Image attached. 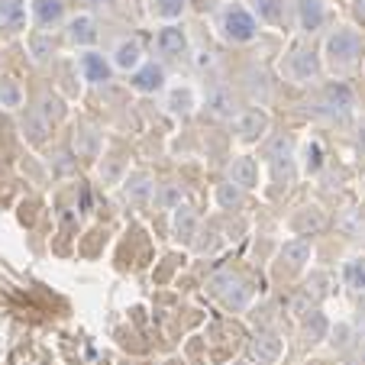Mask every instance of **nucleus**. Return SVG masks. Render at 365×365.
I'll return each instance as SVG.
<instances>
[{
    "mask_svg": "<svg viewBox=\"0 0 365 365\" xmlns=\"http://www.w3.org/2000/svg\"><path fill=\"white\" fill-rule=\"evenodd\" d=\"M324 56H327V65H330L333 71L352 68V65L359 62V56H362V36L349 26H339L336 33L327 36Z\"/></svg>",
    "mask_w": 365,
    "mask_h": 365,
    "instance_id": "nucleus-1",
    "label": "nucleus"
},
{
    "mask_svg": "<svg viewBox=\"0 0 365 365\" xmlns=\"http://www.w3.org/2000/svg\"><path fill=\"white\" fill-rule=\"evenodd\" d=\"M265 159L272 165V175H275L278 185L288 187L294 181V143L288 136H275L269 145H265Z\"/></svg>",
    "mask_w": 365,
    "mask_h": 365,
    "instance_id": "nucleus-2",
    "label": "nucleus"
},
{
    "mask_svg": "<svg viewBox=\"0 0 365 365\" xmlns=\"http://www.w3.org/2000/svg\"><path fill=\"white\" fill-rule=\"evenodd\" d=\"M220 29L230 42H249L259 33V23L246 7H227L220 16Z\"/></svg>",
    "mask_w": 365,
    "mask_h": 365,
    "instance_id": "nucleus-3",
    "label": "nucleus"
},
{
    "mask_svg": "<svg viewBox=\"0 0 365 365\" xmlns=\"http://www.w3.org/2000/svg\"><path fill=\"white\" fill-rule=\"evenodd\" d=\"M320 107H324L327 117H349V110L356 107V97H352L349 84L343 81H333L324 88V94H320Z\"/></svg>",
    "mask_w": 365,
    "mask_h": 365,
    "instance_id": "nucleus-4",
    "label": "nucleus"
},
{
    "mask_svg": "<svg viewBox=\"0 0 365 365\" xmlns=\"http://www.w3.org/2000/svg\"><path fill=\"white\" fill-rule=\"evenodd\" d=\"M210 288L217 291V294L223 297V301L230 304V307H246V301H249V288H246V282H242L240 275H217L214 282H210Z\"/></svg>",
    "mask_w": 365,
    "mask_h": 365,
    "instance_id": "nucleus-5",
    "label": "nucleus"
},
{
    "mask_svg": "<svg viewBox=\"0 0 365 365\" xmlns=\"http://www.w3.org/2000/svg\"><path fill=\"white\" fill-rule=\"evenodd\" d=\"M288 75L294 78V81H301V84L314 81V78L320 75L317 56H314L310 48H294V52H291V58H288Z\"/></svg>",
    "mask_w": 365,
    "mask_h": 365,
    "instance_id": "nucleus-6",
    "label": "nucleus"
},
{
    "mask_svg": "<svg viewBox=\"0 0 365 365\" xmlns=\"http://www.w3.org/2000/svg\"><path fill=\"white\" fill-rule=\"evenodd\" d=\"M155 48H159V56L165 58H181L187 48V36L181 26H175V23H168V26L159 29V36H155Z\"/></svg>",
    "mask_w": 365,
    "mask_h": 365,
    "instance_id": "nucleus-7",
    "label": "nucleus"
},
{
    "mask_svg": "<svg viewBox=\"0 0 365 365\" xmlns=\"http://www.w3.org/2000/svg\"><path fill=\"white\" fill-rule=\"evenodd\" d=\"M130 84L139 91V94H155V91H162V84H165V71H162V65H155V62H143L136 71H133Z\"/></svg>",
    "mask_w": 365,
    "mask_h": 365,
    "instance_id": "nucleus-8",
    "label": "nucleus"
},
{
    "mask_svg": "<svg viewBox=\"0 0 365 365\" xmlns=\"http://www.w3.org/2000/svg\"><path fill=\"white\" fill-rule=\"evenodd\" d=\"M230 185H236L240 191H252L259 185V165H255L252 155H240L230 165Z\"/></svg>",
    "mask_w": 365,
    "mask_h": 365,
    "instance_id": "nucleus-9",
    "label": "nucleus"
},
{
    "mask_svg": "<svg viewBox=\"0 0 365 365\" xmlns=\"http://www.w3.org/2000/svg\"><path fill=\"white\" fill-rule=\"evenodd\" d=\"M29 10L42 29H52L65 20V0H29Z\"/></svg>",
    "mask_w": 365,
    "mask_h": 365,
    "instance_id": "nucleus-10",
    "label": "nucleus"
},
{
    "mask_svg": "<svg viewBox=\"0 0 365 365\" xmlns=\"http://www.w3.org/2000/svg\"><path fill=\"white\" fill-rule=\"evenodd\" d=\"M81 75H84V81H91V84H103V81H110V75H113V65L107 62V58L101 56V52H84L81 56Z\"/></svg>",
    "mask_w": 365,
    "mask_h": 365,
    "instance_id": "nucleus-11",
    "label": "nucleus"
},
{
    "mask_svg": "<svg viewBox=\"0 0 365 365\" xmlns=\"http://www.w3.org/2000/svg\"><path fill=\"white\" fill-rule=\"evenodd\" d=\"M327 20V7L324 0H301L297 4V23H301L304 33H317Z\"/></svg>",
    "mask_w": 365,
    "mask_h": 365,
    "instance_id": "nucleus-12",
    "label": "nucleus"
},
{
    "mask_svg": "<svg viewBox=\"0 0 365 365\" xmlns=\"http://www.w3.org/2000/svg\"><path fill=\"white\" fill-rule=\"evenodd\" d=\"M278 356H282V339L275 333H259L252 339V359L259 365H275Z\"/></svg>",
    "mask_w": 365,
    "mask_h": 365,
    "instance_id": "nucleus-13",
    "label": "nucleus"
},
{
    "mask_svg": "<svg viewBox=\"0 0 365 365\" xmlns=\"http://www.w3.org/2000/svg\"><path fill=\"white\" fill-rule=\"evenodd\" d=\"M143 65V46L136 39H123L113 48V68L120 71H136Z\"/></svg>",
    "mask_w": 365,
    "mask_h": 365,
    "instance_id": "nucleus-14",
    "label": "nucleus"
},
{
    "mask_svg": "<svg viewBox=\"0 0 365 365\" xmlns=\"http://www.w3.org/2000/svg\"><path fill=\"white\" fill-rule=\"evenodd\" d=\"M265 130H269V117H265V110H246L240 120H236V133H240V139H246V143L259 139Z\"/></svg>",
    "mask_w": 365,
    "mask_h": 365,
    "instance_id": "nucleus-15",
    "label": "nucleus"
},
{
    "mask_svg": "<svg viewBox=\"0 0 365 365\" xmlns=\"http://www.w3.org/2000/svg\"><path fill=\"white\" fill-rule=\"evenodd\" d=\"M68 39L75 42V46H91V42L97 39V23H94V16H88V14L75 16V20L68 23Z\"/></svg>",
    "mask_w": 365,
    "mask_h": 365,
    "instance_id": "nucleus-16",
    "label": "nucleus"
},
{
    "mask_svg": "<svg viewBox=\"0 0 365 365\" xmlns=\"http://www.w3.org/2000/svg\"><path fill=\"white\" fill-rule=\"evenodd\" d=\"M343 282L352 294H365V255H356L343 265Z\"/></svg>",
    "mask_w": 365,
    "mask_h": 365,
    "instance_id": "nucleus-17",
    "label": "nucleus"
},
{
    "mask_svg": "<svg viewBox=\"0 0 365 365\" xmlns=\"http://www.w3.org/2000/svg\"><path fill=\"white\" fill-rule=\"evenodd\" d=\"M282 262H288V269H301L304 262H310V242L307 240H288L282 246Z\"/></svg>",
    "mask_w": 365,
    "mask_h": 365,
    "instance_id": "nucleus-18",
    "label": "nucleus"
},
{
    "mask_svg": "<svg viewBox=\"0 0 365 365\" xmlns=\"http://www.w3.org/2000/svg\"><path fill=\"white\" fill-rule=\"evenodd\" d=\"M194 236H197V217L187 207H175V240L191 242Z\"/></svg>",
    "mask_w": 365,
    "mask_h": 365,
    "instance_id": "nucleus-19",
    "label": "nucleus"
},
{
    "mask_svg": "<svg viewBox=\"0 0 365 365\" xmlns=\"http://www.w3.org/2000/svg\"><path fill=\"white\" fill-rule=\"evenodd\" d=\"M207 107H210V113H214V117H233V113H236L233 94H230L227 88L210 91V94H207Z\"/></svg>",
    "mask_w": 365,
    "mask_h": 365,
    "instance_id": "nucleus-20",
    "label": "nucleus"
},
{
    "mask_svg": "<svg viewBox=\"0 0 365 365\" xmlns=\"http://www.w3.org/2000/svg\"><path fill=\"white\" fill-rule=\"evenodd\" d=\"M152 191H155V185H152L149 175H130V181H126V197L136 200V204H145V200L152 197Z\"/></svg>",
    "mask_w": 365,
    "mask_h": 365,
    "instance_id": "nucleus-21",
    "label": "nucleus"
},
{
    "mask_svg": "<svg viewBox=\"0 0 365 365\" xmlns=\"http://www.w3.org/2000/svg\"><path fill=\"white\" fill-rule=\"evenodd\" d=\"M0 107L4 110H20L23 107V88L14 78H0Z\"/></svg>",
    "mask_w": 365,
    "mask_h": 365,
    "instance_id": "nucleus-22",
    "label": "nucleus"
},
{
    "mask_svg": "<svg viewBox=\"0 0 365 365\" xmlns=\"http://www.w3.org/2000/svg\"><path fill=\"white\" fill-rule=\"evenodd\" d=\"M168 110L178 113V117H187L194 110V91L191 88H172L168 91Z\"/></svg>",
    "mask_w": 365,
    "mask_h": 365,
    "instance_id": "nucleus-23",
    "label": "nucleus"
},
{
    "mask_svg": "<svg viewBox=\"0 0 365 365\" xmlns=\"http://www.w3.org/2000/svg\"><path fill=\"white\" fill-rule=\"evenodd\" d=\"M291 227H294L297 233H304V230H320L324 227V214H320L317 207H304L301 214L291 220Z\"/></svg>",
    "mask_w": 365,
    "mask_h": 365,
    "instance_id": "nucleus-24",
    "label": "nucleus"
},
{
    "mask_svg": "<svg viewBox=\"0 0 365 365\" xmlns=\"http://www.w3.org/2000/svg\"><path fill=\"white\" fill-rule=\"evenodd\" d=\"M152 14L159 16V20H178L185 14V0H152Z\"/></svg>",
    "mask_w": 365,
    "mask_h": 365,
    "instance_id": "nucleus-25",
    "label": "nucleus"
},
{
    "mask_svg": "<svg viewBox=\"0 0 365 365\" xmlns=\"http://www.w3.org/2000/svg\"><path fill=\"white\" fill-rule=\"evenodd\" d=\"M48 133V123L39 117V113H29L26 120H23V136L29 139V143H42Z\"/></svg>",
    "mask_w": 365,
    "mask_h": 365,
    "instance_id": "nucleus-26",
    "label": "nucleus"
},
{
    "mask_svg": "<svg viewBox=\"0 0 365 365\" xmlns=\"http://www.w3.org/2000/svg\"><path fill=\"white\" fill-rule=\"evenodd\" d=\"M252 10L259 14V20L265 23H278L282 20V0H249Z\"/></svg>",
    "mask_w": 365,
    "mask_h": 365,
    "instance_id": "nucleus-27",
    "label": "nucleus"
},
{
    "mask_svg": "<svg viewBox=\"0 0 365 365\" xmlns=\"http://www.w3.org/2000/svg\"><path fill=\"white\" fill-rule=\"evenodd\" d=\"M320 165H324V149L317 143H307L304 145V168H307V175H317Z\"/></svg>",
    "mask_w": 365,
    "mask_h": 365,
    "instance_id": "nucleus-28",
    "label": "nucleus"
},
{
    "mask_svg": "<svg viewBox=\"0 0 365 365\" xmlns=\"http://www.w3.org/2000/svg\"><path fill=\"white\" fill-rule=\"evenodd\" d=\"M29 52H33L36 62H48L52 52H56V46H52V39H46V36H33V39H29Z\"/></svg>",
    "mask_w": 365,
    "mask_h": 365,
    "instance_id": "nucleus-29",
    "label": "nucleus"
},
{
    "mask_svg": "<svg viewBox=\"0 0 365 365\" xmlns=\"http://www.w3.org/2000/svg\"><path fill=\"white\" fill-rule=\"evenodd\" d=\"M23 4L20 0H0V23H20Z\"/></svg>",
    "mask_w": 365,
    "mask_h": 365,
    "instance_id": "nucleus-30",
    "label": "nucleus"
},
{
    "mask_svg": "<svg viewBox=\"0 0 365 365\" xmlns=\"http://www.w3.org/2000/svg\"><path fill=\"white\" fill-rule=\"evenodd\" d=\"M39 117L46 120V123H56V120L62 117V101H58V97H46V101H42Z\"/></svg>",
    "mask_w": 365,
    "mask_h": 365,
    "instance_id": "nucleus-31",
    "label": "nucleus"
},
{
    "mask_svg": "<svg viewBox=\"0 0 365 365\" xmlns=\"http://www.w3.org/2000/svg\"><path fill=\"white\" fill-rule=\"evenodd\" d=\"M217 200H220L223 207H236V204H240V200H242V194L236 191V187L227 181V185H220V187H217Z\"/></svg>",
    "mask_w": 365,
    "mask_h": 365,
    "instance_id": "nucleus-32",
    "label": "nucleus"
},
{
    "mask_svg": "<svg viewBox=\"0 0 365 365\" xmlns=\"http://www.w3.org/2000/svg\"><path fill=\"white\" fill-rule=\"evenodd\" d=\"M159 200H162V207L175 210V207H181V191L175 185H165V187H162V194H159Z\"/></svg>",
    "mask_w": 365,
    "mask_h": 365,
    "instance_id": "nucleus-33",
    "label": "nucleus"
},
{
    "mask_svg": "<svg viewBox=\"0 0 365 365\" xmlns=\"http://www.w3.org/2000/svg\"><path fill=\"white\" fill-rule=\"evenodd\" d=\"M327 282H330L327 275H314V278L307 282V294H314V297H327Z\"/></svg>",
    "mask_w": 365,
    "mask_h": 365,
    "instance_id": "nucleus-34",
    "label": "nucleus"
},
{
    "mask_svg": "<svg viewBox=\"0 0 365 365\" xmlns=\"http://www.w3.org/2000/svg\"><path fill=\"white\" fill-rule=\"evenodd\" d=\"M352 16L365 26V0H352Z\"/></svg>",
    "mask_w": 365,
    "mask_h": 365,
    "instance_id": "nucleus-35",
    "label": "nucleus"
},
{
    "mask_svg": "<svg viewBox=\"0 0 365 365\" xmlns=\"http://www.w3.org/2000/svg\"><path fill=\"white\" fill-rule=\"evenodd\" d=\"M359 143H362V149H365V123H362V139H359Z\"/></svg>",
    "mask_w": 365,
    "mask_h": 365,
    "instance_id": "nucleus-36",
    "label": "nucleus"
},
{
    "mask_svg": "<svg viewBox=\"0 0 365 365\" xmlns=\"http://www.w3.org/2000/svg\"><path fill=\"white\" fill-rule=\"evenodd\" d=\"M88 4H110V0H88Z\"/></svg>",
    "mask_w": 365,
    "mask_h": 365,
    "instance_id": "nucleus-37",
    "label": "nucleus"
},
{
    "mask_svg": "<svg viewBox=\"0 0 365 365\" xmlns=\"http://www.w3.org/2000/svg\"><path fill=\"white\" fill-rule=\"evenodd\" d=\"M233 365H246V362H233Z\"/></svg>",
    "mask_w": 365,
    "mask_h": 365,
    "instance_id": "nucleus-38",
    "label": "nucleus"
}]
</instances>
